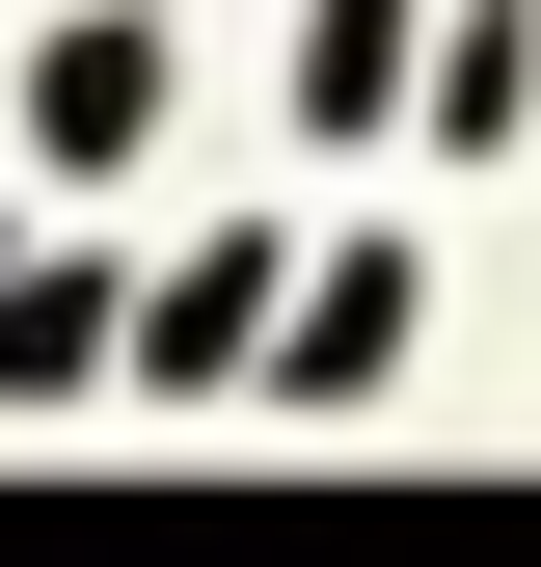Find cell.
<instances>
[{
    "label": "cell",
    "mask_w": 541,
    "mask_h": 567,
    "mask_svg": "<svg viewBox=\"0 0 541 567\" xmlns=\"http://www.w3.org/2000/svg\"><path fill=\"white\" fill-rule=\"evenodd\" d=\"M244 324H270V244H217V270H190V298L135 324V351H163V379H244Z\"/></svg>",
    "instance_id": "obj_2"
},
{
    "label": "cell",
    "mask_w": 541,
    "mask_h": 567,
    "mask_svg": "<svg viewBox=\"0 0 541 567\" xmlns=\"http://www.w3.org/2000/svg\"><path fill=\"white\" fill-rule=\"evenodd\" d=\"M135 109H163V28H82V54H54V109H28V135H54V163H135Z\"/></svg>",
    "instance_id": "obj_1"
}]
</instances>
